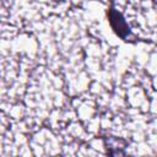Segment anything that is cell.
Returning <instances> with one entry per match:
<instances>
[{
  "mask_svg": "<svg viewBox=\"0 0 157 157\" xmlns=\"http://www.w3.org/2000/svg\"><path fill=\"white\" fill-rule=\"evenodd\" d=\"M105 146V153L110 156H124L126 155L125 148L128 147V142L117 136H105L103 139Z\"/></svg>",
  "mask_w": 157,
  "mask_h": 157,
  "instance_id": "obj_2",
  "label": "cell"
},
{
  "mask_svg": "<svg viewBox=\"0 0 157 157\" xmlns=\"http://www.w3.org/2000/svg\"><path fill=\"white\" fill-rule=\"evenodd\" d=\"M107 17L113 32L124 42H136L139 38L131 32L130 26L128 25L125 17L121 12L115 10L113 6H109L107 10Z\"/></svg>",
  "mask_w": 157,
  "mask_h": 157,
  "instance_id": "obj_1",
  "label": "cell"
}]
</instances>
